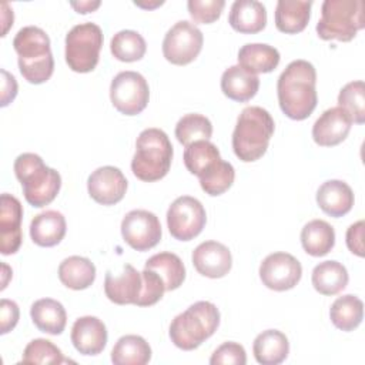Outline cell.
Wrapping results in <instances>:
<instances>
[{"label": "cell", "mask_w": 365, "mask_h": 365, "mask_svg": "<svg viewBox=\"0 0 365 365\" xmlns=\"http://www.w3.org/2000/svg\"><path fill=\"white\" fill-rule=\"evenodd\" d=\"M66 218L61 212L47 210L37 214L30 222V237L40 247H54L66 235Z\"/></svg>", "instance_id": "22"}, {"label": "cell", "mask_w": 365, "mask_h": 365, "mask_svg": "<svg viewBox=\"0 0 365 365\" xmlns=\"http://www.w3.org/2000/svg\"><path fill=\"white\" fill-rule=\"evenodd\" d=\"M144 268L157 272L164 285L165 291H174L180 288L185 279V267L181 258L174 252H158L145 261Z\"/></svg>", "instance_id": "31"}, {"label": "cell", "mask_w": 365, "mask_h": 365, "mask_svg": "<svg viewBox=\"0 0 365 365\" xmlns=\"http://www.w3.org/2000/svg\"><path fill=\"white\" fill-rule=\"evenodd\" d=\"M103 46V31L96 23L74 26L66 36V63L76 73L96 68Z\"/></svg>", "instance_id": "8"}, {"label": "cell", "mask_w": 365, "mask_h": 365, "mask_svg": "<svg viewBox=\"0 0 365 365\" xmlns=\"http://www.w3.org/2000/svg\"><path fill=\"white\" fill-rule=\"evenodd\" d=\"M17 94V81L16 78L7 73L6 70H1V107H6L9 103L14 100Z\"/></svg>", "instance_id": "45"}, {"label": "cell", "mask_w": 365, "mask_h": 365, "mask_svg": "<svg viewBox=\"0 0 365 365\" xmlns=\"http://www.w3.org/2000/svg\"><path fill=\"white\" fill-rule=\"evenodd\" d=\"M252 352L258 364L278 365L289 354V342L284 332L267 329L257 335L252 344Z\"/></svg>", "instance_id": "24"}, {"label": "cell", "mask_w": 365, "mask_h": 365, "mask_svg": "<svg viewBox=\"0 0 365 365\" xmlns=\"http://www.w3.org/2000/svg\"><path fill=\"white\" fill-rule=\"evenodd\" d=\"M1 268H3V274H4V278H3V282H1V289H4V288H6V285H7L6 274H9V272H10V268H9V265H6V264H3V265H1Z\"/></svg>", "instance_id": "47"}, {"label": "cell", "mask_w": 365, "mask_h": 365, "mask_svg": "<svg viewBox=\"0 0 365 365\" xmlns=\"http://www.w3.org/2000/svg\"><path fill=\"white\" fill-rule=\"evenodd\" d=\"M14 174L23 187L26 201L37 208L48 205L58 194L61 177L34 153H23L14 160Z\"/></svg>", "instance_id": "4"}, {"label": "cell", "mask_w": 365, "mask_h": 365, "mask_svg": "<svg viewBox=\"0 0 365 365\" xmlns=\"http://www.w3.org/2000/svg\"><path fill=\"white\" fill-rule=\"evenodd\" d=\"M365 27L362 0H325L317 33L322 40L351 41Z\"/></svg>", "instance_id": "7"}, {"label": "cell", "mask_w": 365, "mask_h": 365, "mask_svg": "<svg viewBox=\"0 0 365 365\" xmlns=\"http://www.w3.org/2000/svg\"><path fill=\"white\" fill-rule=\"evenodd\" d=\"M279 51L262 43L244 44L238 51V64L252 74L271 73L279 64Z\"/></svg>", "instance_id": "27"}, {"label": "cell", "mask_w": 365, "mask_h": 365, "mask_svg": "<svg viewBox=\"0 0 365 365\" xmlns=\"http://www.w3.org/2000/svg\"><path fill=\"white\" fill-rule=\"evenodd\" d=\"M110 50L114 58L124 63H133L144 57L147 44L140 33L134 30H121L113 36Z\"/></svg>", "instance_id": "34"}, {"label": "cell", "mask_w": 365, "mask_h": 365, "mask_svg": "<svg viewBox=\"0 0 365 365\" xmlns=\"http://www.w3.org/2000/svg\"><path fill=\"white\" fill-rule=\"evenodd\" d=\"M21 202L11 194L0 197V251L3 255L16 254L21 245Z\"/></svg>", "instance_id": "15"}, {"label": "cell", "mask_w": 365, "mask_h": 365, "mask_svg": "<svg viewBox=\"0 0 365 365\" xmlns=\"http://www.w3.org/2000/svg\"><path fill=\"white\" fill-rule=\"evenodd\" d=\"M200 185L205 194L217 197L225 192L234 182L235 170L232 164L220 158L212 165H210L200 177Z\"/></svg>", "instance_id": "35"}, {"label": "cell", "mask_w": 365, "mask_h": 365, "mask_svg": "<svg viewBox=\"0 0 365 365\" xmlns=\"http://www.w3.org/2000/svg\"><path fill=\"white\" fill-rule=\"evenodd\" d=\"M218 325V308L210 301H198L173 319L168 332L171 342L177 348L192 351L208 339Z\"/></svg>", "instance_id": "5"}, {"label": "cell", "mask_w": 365, "mask_h": 365, "mask_svg": "<svg viewBox=\"0 0 365 365\" xmlns=\"http://www.w3.org/2000/svg\"><path fill=\"white\" fill-rule=\"evenodd\" d=\"M58 278L70 289H86L96 279V267L86 257L71 255L60 262Z\"/></svg>", "instance_id": "28"}, {"label": "cell", "mask_w": 365, "mask_h": 365, "mask_svg": "<svg viewBox=\"0 0 365 365\" xmlns=\"http://www.w3.org/2000/svg\"><path fill=\"white\" fill-rule=\"evenodd\" d=\"M121 235L135 251H147L161 240V224L154 212L133 210L121 221Z\"/></svg>", "instance_id": "12"}, {"label": "cell", "mask_w": 365, "mask_h": 365, "mask_svg": "<svg viewBox=\"0 0 365 365\" xmlns=\"http://www.w3.org/2000/svg\"><path fill=\"white\" fill-rule=\"evenodd\" d=\"M150 359L151 348L140 335L121 336L111 351V362L114 365H145Z\"/></svg>", "instance_id": "32"}, {"label": "cell", "mask_w": 365, "mask_h": 365, "mask_svg": "<svg viewBox=\"0 0 365 365\" xmlns=\"http://www.w3.org/2000/svg\"><path fill=\"white\" fill-rule=\"evenodd\" d=\"M204 37L201 30L191 21H177L164 36L163 54L167 61L175 66L190 64L202 48Z\"/></svg>", "instance_id": "10"}, {"label": "cell", "mask_w": 365, "mask_h": 365, "mask_svg": "<svg viewBox=\"0 0 365 365\" xmlns=\"http://www.w3.org/2000/svg\"><path fill=\"white\" fill-rule=\"evenodd\" d=\"M259 88V78L242 68L240 64L228 67L221 76V90L222 93L238 103H245L251 100Z\"/></svg>", "instance_id": "23"}, {"label": "cell", "mask_w": 365, "mask_h": 365, "mask_svg": "<svg viewBox=\"0 0 365 365\" xmlns=\"http://www.w3.org/2000/svg\"><path fill=\"white\" fill-rule=\"evenodd\" d=\"M312 1L278 0L275 7V26L285 34L302 31L311 17Z\"/></svg>", "instance_id": "25"}, {"label": "cell", "mask_w": 365, "mask_h": 365, "mask_svg": "<svg viewBox=\"0 0 365 365\" xmlns=\"http://www.w3.org/2000/svg\"><path fill=\"white\" fill-rule=\"evenodd\" d=\"M141 275H143V291H141V295L135 305L137 307L154 305L163 298V295L165 292V285H164L161 277L157 272H154L153 269L144 268Z\"/></svg>", "instance_id": "40"}, {"label": "cell", "mask_w": 365, "mask_h": 365, "mask_svg": "<svg viewBox=\"0 0 365 365\" xmlns=\"http://www.w3.org/2000/svg\"><path fill=\"white\" fill-rule=\"evenodd\" d=\"M274 130V118L265 108L245 107L238 115L232 133L234 154L244 163L257 161L265 154Z\"/></svg>", "instance_id": "2"}, {"label": "cell", "mask_w": 365, "mask_h": 365, "mask_svg": "<svg viewBox=\"0 0 365 365\" xmlns=\"http://www.w3.org/2000/svg\"><path fill=\"white\" fill-rule=\"evenodd\" d=\"M207 222V214L202 204L190 195L178 197L167 211V225L170 234L178 241L195 238Z\"/></svg>", "instance_id": "11"}, {"label": "cell", "mask_w": 365, "mask_h": 365, "mask_svg": "<svg viewBox=\"0 0 365 365\" xmlns=\"http://www.w3.org/2000/svg\"><path fill=\"white\" fill-rule=\"evenodd\" d=\"M349 114L338 107L325 110L312 125V138L321 147H332L342 143L352 127Z\"/></svg>", "instance_id": "16"}, {"label": "cell", "mask_w": 365, "mask_h": 365, "mask_svg": "<svg viewBox=\"0 0 365 365\" xmlns=\"http://www.w3.org/2000/svg\"><path fill=\"white\" fill-rule=\"evenodd\" d=\"M329 318L338 329L345 332L354 331L362 322L364 304L358 297L352 294L342 295L332 302Z\"/></svg>", "instance_id": "33"}, {"label": "cell", "mask_w": 365, "mask_h": 365, "mask_svg": "<svg viewBox=\"0 0 365 365\" xmlns=\"http://www.w3.org/2000/svg\"><path fill=\"white\" fill-rule=\"evenodd\" d=\"M19 317H20L19 305L11 299L3 298L0 301V334L4 335L9 331H11L17 325Z\"/></svg>", "instance_id": "43"}, {"label": "cell", "mask_w": 365, "mask_h": 365, "mask_svg": "<svg viewBox=\"0 0 365 365\" xmlns=\"http://www.w3.org/2000/svg\"><path fill=\"white\" fill-rule=\"evenodd\" d=\"M302 277L299 261L288 252H272L267 255L259 265V278L262 284L274 291H287L294 288Z\"/></svg>", "instance_id": "13"}, {"label": "cell", "mask_w": 365, "mask_h": 365, "mask_svg": "<svg viewBox=\"0 0 365 365\" xmlns=\"http://www.w3.org/2000/svg\"><path fill=\"white\" fill-rule=\"evenodd\" d=\"M224 6V0H188L187 3L192 20L202 24H210L218 20Z\"/></svg>", "instance_id": "41"}, {"label": "cell", "mask_w": 365, "mask_h": 365, "mask_svg": "<svg viewBox=\"0 0 365 365\" xmlns=\"http://www.w3.org/2000/svg\"><path fill=\"white\" fill-rule=\"evenodd\" d=\"M23 364H63L67 359L63 356L60 348L44 338L33 339L27 344L21 356Z\"/></svg>", "instance_id": "39"}, {"label": "cell", "mask_w": 365, "mask_h": 365, "mask_svg": "<svg viewBox=\"0 0 365 365\" xmlns=\"http://www.w3.org/2000/svg\"><path fill=\"white\" fill-rule=\"evenodd\" d=\"M90 197L103 205H114L124 198L127 180L123 171L113 165H104L94 170L87 180Z\"/></svg>", "instance_id": "14"}, {"label": "cell", "mask_w": 365, "mask_h": 365, "mask_svg": "<svg viewBox=\"0 0 365 365\" xmlns=\"http://www.w3.org/2000/svg\"><path fill=\"white\" fill-rule=\"evenodd\" d=\"M148 98V83L137 71H121L110 84V100L121 114H140L147 107Z\"/></svg>", "instance_id": "9"}, {"label": "cell", "mask_w": 365, "mask_h": 365, "mask_svg": "<svg viewBox=\"0 0 365 365\" xmlns=\"http://www.w3.org/2000/svg\"><path fill=\"white\" fill-rule=\"evenodd\" d=\"M13 47L19 56V70L31 84L46 83L54 71V58L50 38L44 30L26 26L13 38Z\"/></svg>", "instance_id": "3"}, {"label": "cell", "mask_w": 365, "mask_h": 365, "mask_svg": "<svg viewBox=\"0 0 365 365\" xmlns=\"http://www.w3.org/2000/svg\"><path fill=\"white\" fill-rule=\"evenodd\" d=\"M211 365H225V364H234V365H244L247 364V354L242 345L237 342H224L220 345L210 358Z\"/></svg>", "instance_id": "42"}, {"label": "cell", "mask_w": 365, "mask_h": 365, "mask_svg": "<svg viewBox=\"0 0 365 365\" xmlns=\"http://www.w3.org/2000/svg\"><path fill=\"white\" fill-rule=\"evenodd\" d=\"M33 324L46 334L60 335L67 324V314L61 302L51 298L37 299L30 308Z\"/></svg>", "instance_id": "26"}, {"label": "cell", "mask_w": 365, "mask_h": 365, "mask_svg": "<svg viewBox=\"0 0 365 365\" xmlns=\"http://www.w3.org/2000/svg\"><path fill=\"white\" fill-rule=\"evenodd\" d=\"M338 104L344 108L354 123L365 121V84L362 80L345 84L338 94Z\"/></svg>", "instance_id": "38"}, {"label": "cell", "mask_w": 365, "mask_h": 365, "mask_svg": "<svg viewBox=\"0 0 365 365\" xmlns=\"http://www.w3.org/2000/svg\"><path fill=\"white\" fill-rule=\"evenodd\" d=\"M348 271L338 261H324L312 269L311 281L314 288L322 295H335L348 284Z\"/></svg>", "instance_id": "30"}, {"label": "cell", "mask_w": 365, "mask_h": 365, "mask_svg": "<svg viewBox=\"0 0 365 365\" xmlns=\"http://www.w3.org/2000/svg\"><path fill=\"white\" fill-rule=\"evenodd\" d=\"M143 291V275L133 265L124 264L123 272L114 275L111 271L106 272L104 292L106 297L118 305L137 304Z\"/></svg>", "instance_id": "18"}, {"label": "cell", "mask_w": 365, "mask_h": 365, "mask_svg": "<svg viewBox=\"0 0 365 365\" xmlns=\"http://www.w3.org/2000/svg\"><path fill=\"white\" fill-rule=\"evenodd\" d=\"M98 6H100V1H80V3L71 1V7L76 9L77 13H81V14L94 11Z\"/></svg>", "instance_id": "46"}, {"label": "cell", "mask_w": 365, "mask_h": 365, "mask_svg": "<svg viewBox=\"0 0 365 365\" xmlns=\"http://www.w3.org/2000/svg\"><path fill=\"white\" fill-rule=\"evenodd\" d=\"M301 244L312 257L327 255L335 245V231L324 220H312L301 231Z\"/></svg>", "instance_id": "29"}, {"label": "cell", "mask_w": 365, "mask_h": 365, "mask_svg": "<svg viewBox=\"0 0 365 365\" xmlns=\"http://www.w3.org/2000/svg\"><path fill=\"white\" fill-rule=\"evenodd\" d=\"M228 23L238 33L255 34L267 24L265 6L257 0H237L231 6Z\"/></svg>", "instance_id": "21"}, {"label": "cell", "mask_w": 365, "mask_h": 365, "mask_svg": "<svg viewBox=\"0 0 365 365\" xmlns=\"http://www.w3.org/2000/svg\"><path fill=\"white\" fill-rule=\"evenodd\" d=\"M317 202L325 214L338 218L351 211L354 205V192L346 182L341 180H328L319 185L317 191Z\"/></svg>", "instance_id": "20"}, {"label": "cell", "mask_w": 365, "mask_h": 365, "mask_svg": "<svg viewBox=\"0 0 365 365\" xmlns=\"http://www.w3.org/2000/svg\"><path fill=\"white\" fill-rule=\"evenodd\" d=\"M173 145L168 135L160 128H145L135 141V153L131 160L133 174L147 182L161 180L170 171Z\"/></svg>", "instance_id": "6"}, {"label": "cell", "mask_w": 365, "mask_h": 365, "mask_svg": "<svg viewBox=\"0 0 365 365\" xmlns=\"http://www.w3.org/2000/svg\"><path fill=\"white\" fill-rule=\"evenodd\" d=\"M192 265L208 278H222L232 267L230 250L218 241H204L192 251Z\"/></svg>", "instance_id": "17"}, {"label": "cell", "mask_w": 365, "mask_h": 365, "mask_svg": "<svg viewBox=\"0 0 365 365\" xmlns=\"http://www.w3.org/2000/svg\"><path fill=\"white\" fill-rule=\"evenodd\" d=\"M317 71L307 60H294L278 77L277 94L282 113L297 121L308 118L317 107Z\"/></svg>", "instance_id": "1"}, {"label": "cell", "mask_w": 365, "mask_h": 365, "mask_svg": "<svg viewBox=\"0 0 365 365\" xmlns=\"http://www.w3.org/2000/svg\"><path fill=\"white\" fill-rule=\"evenodd\" d=\"M211 135H212V124L202 114H197V113L185 114L175 124V137L185 147L194 141L210 140Z\"/></svg>", "instance_id": "37"}, {"label": "cell", "mask_w": 365, "mask_h": 365, "mask_svg": "<svg viewBox=\"0 0 365 365\" xmlns=\"http://www.w3.org/2000/svg\"><path fill=\"white\" fill-rule=\"evenodd\" d=\"M70 338L80 354L98 355L107 345V328L97 317H80L73 324Z\"/></svg>", "instance_id": "19"}, {"label": "cell", "mask_w": 365, "mask_h": 365, "mask_svg": "<svg viewBox=\"0 0 365 365\" xmlns=\"http://www.w3.org/2000/svg\"><path fill=\"white\" fill-rule=\"evenodd\" d=\"M364 228L365 224L362 220L349 225L346 230V247L349 251L358 257H364Z\"/></svg>", "instance_id": "44"}, {"label": "cell", "mask_w": 365, "mask_h": 365, "mask_svg": "<svg viewBox=\"0 0 365 365\" xmlns=\"http://www.w3.org/2000/svg\"><path fill=\"white\" fill-rule=\"evenodd\" d=\"M184 164L187 170L200 177L210 165L221 158L220 150L215 144L210 143L208 140L194 141L184 150Z\"/></svg>", "instance_id": "36"}]
</instances>
